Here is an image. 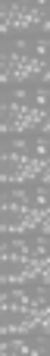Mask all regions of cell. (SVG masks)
Instances as JSON below:
<instances>
[{
    "label": "cell",
    "mask_w": 50,
    "mask_h": 356,
    "mask_svg": "<svg viewBox=\"0 0 50 356\" xmlns=\"http://www.w3.org/2000/svg\"><path fill=\"white\" fill-rule=\"evenodd\" d=\"M3 178L6 181H38V178H44V169H47V163H44V156H31V154H16V150H10L3 160Z\"/></svg>",
    "instance_id": "5b68a950"
},
{
    "label": "cell",
    "mask_w": 50,
    "mask_h": 356,
    "mask_svg": "<svg viewBox=\"0 0 50 356\" xmlns=\"http://www.w3.org/2000/svg\"><path fill=\"white\" fill-rule=\"evenodd\" d=\"M44 110L35 104H16V100H10V104L3 106V129L6 135H22V131H44Z\"/></svg>",
    "instance_id": "3957f363"
},
{
    "label": "cell",
    "mask_w": 50,
    "mask_h": 356,
    "mask_svg": "<svg viewBox=\"0 0 50 356\" xmlns=\"http://www.w3.org/2000/svg\"><path fill=\"white\" fill-rule=\"evenodd\" d=\"M10 338H16L19 344L25 347V350H31L35 356H47V322L44 319H38V322H31V325H25V328H19V332H6Z\"/></svg>",
    "instance_id": "8992f818"
},
{
    "label": "cell",
    "mask_w": 50,
    "mask_h": 356,
    "mask_svg": "<svg viewBox=\"0 0 50 356\" xmlns=\"http://www.w3.org/2000/svg\"><path fill=\"white\" fill-rule=\"evenodd\" d=\"M44 60L35 54H19V50H6L3 54V81L16 85V81H28V79H41L44 81Z\"/></svg>",
    "instance_id": "277c9868"
},
{
    "label": "cell",
    "mask_w": 50,
    "mask_h": 356,
    "mask_svg": "<svg viewBox=\"0 0 50 356\" xmlns=\"http://www.w3.org/2000/svg\"><path fill=\"white\" fill-rule=\"evenodd\" d=\"M3 356H35V353L25 350V347L19 344L16 338H6V344H3Z\"/></svg>",
    "instance_id": "52a82bcc"
},
{
    "label": "cell",
    "mask_w": 50,
    "mask_h": 356,
    "mask_svg": "<svg viewBox=\"0 0 50 356\" xmlns=\"http://www.w3.org/2000/svg\"><path fill=\"white\" fill-rule=\"evenodd\" d=\"M47 259V225H31V228H12L6 232V247H3V278L31 275V272L44 269Z\"/></svg>",
    "instance_id": "7a4b0ae2"
},
{
    "label": "cell",
    "mask_w": 50,
    "mask_h": 356,
    "mask_svg": "<svg viewBox=\"0 0 50 356\" xmlns=\"http://www.w3.org/2000/svg\"><path fill=\"white\" fill-rule=\"evenodd\" d=\"M47 313V272L38 269L31 275L12 278L6 282V294H3V328H25L31 322L44 319Z\"/></svg>",
    "instance_id": "6da1fadb"
}]
</instances>
